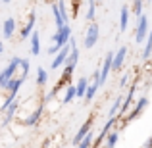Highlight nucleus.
<instances>
[{
  "mask_svg": "<svg viewBox=\"0 0 152 148\" xmlns=\"http://www.w3.org/2000/svg\"><path fill=\"white\" fill-rule=\"evenodd\" d=\"M135 89H137V87L133 85V87H131L129 90H127V98L123 100V106H121V112H119V115H118L119 119H121V115H123V114H125V112H127V110H129V108H131V100H133V93H135Z\"/></svg>",
  "mask_w": 152,
  "mask_h": 148,
  "instance_id": "4468645a",
  "label": "nucleus"
},
{
  "mask_svg": "<svg viewBox=\"0 0 152 148\" xmlns=\"http://www.w3.org/2000/svg\"><path fill=\"white\" fill-rule=\"evenodd\" d=\"M141 12H142V2H135L133 4V14L137 15V17H141V15H142Z\"/></svg>",
  "mask_w": 152,
  "mask_h": 148,
  "instance_id": "c85d7f7f",
  "label": "nucleus"
},
{
  "mask_svg": "<svg viewBox=\"0 0 152 148\" xmlns=\"http://www.w3.org/2000/svg\"><path fill=\"white\" fill-rule=\"evenodd\" d=\"M69 39H71V29H69V25H66V27H62V29L56 31L54 37H52V41H54V44H56V46L64 48V46L69 42Z\"/></svg>",
  "mask_w": 152,
  "mask_h": 148,
  "instance_id": "f257e3e1",
  "label": "nucleus"
},
{
  "mask_svg": "<svg viewBox=\"0 0 152 148\" xmlns=\"http://www.w3.org/2000/svg\"><path fill=\"white\" fill-rule=\"evenodd\" d=\"M52 14H54V19H56V25H58V29H62V27L67 25V15L66 12H64V4H52Z\"/></svg>",
  "mask_w": 152,
  "mask_h": 148,
  "instance_id": "39448f33",
  "label": "nucleus"
},
{
  "mask_svg": "<svg viewBox=\"0 0 152 148\" xmlns=\"http://www.w3.org/2000/svg\"><path fill=\"white\" fill-rule=\"evenodd\" d=\"M146 37H148V19H146L145 15H141V17H139V23H137V31H135V41H137V44L145 42Z\"/></svg>",
  "mask_w": 152,
  "mask_h": 148,
  "instance_id": "f03ea898",
  "label": "nucleus"
},
{
  "mask_svg": "<svg viewBox=\"0 0 152 148\" xmlns=\"http://www.w3.org/2000/svg\"><path fill=\"white\" fill-rule=\"evenodd\" d=\"M119 104H121V96H118V98H115L114 106L110 108V117H115V114H118V110H119Z\"/></svg>",
  "mask_w": 152,
  "mask_h": 148,
  "instance_id": "cd10ccee",
  "label": "nucleus"
},
{
  "mask_svg": "<svg viewBox=\"0 0 152 148\" xmlns=\"http://www.w3.org/2000/svg\"><path fill=\"white\" fill-rule=\"evenodd\" d=\"M118 139H119V135L115 133H108V142H106V148H114L115 146V142H118Z\"/></svg>",
  "mask_w": 152,
  "mask_h": 148,
  "instance_id": "a878e982",
  "label": "nucleus"
},
{
  "mask_svg": "<svg viewBox=\"0 0 152 148\" xmlns=\"http://www.w3.org/2000/svg\"><path fill=\"white\" fill-rule=\"evenodd\" d=\"M150 146H152V137L148 139V142H146V148H150Z\"/></svg>",
  "mask_w": 152,
  "mask_h": 148,
  "instance_id": "2f4dec72",
  "label": "nucleus"
},
{
  "mask_svg": "<svg viewBox=\"0 0 152 148\" xmlns=\"http://www.w3.org/2000/svg\"><path fill=\"white\" fill-rule=\"evenodd\" d=\"M19 66H21V75H19V79H23V81H25V77L29 75V67H31V63H29V60H23V58H21Z\"/></svg>",
  "mask_w": 152,
  "mask_h": 148,
  "instance_id": "5701e85b",
  "label": "nucleus"
},
{
  "mask_svg": "<svg viewBox=\"0 0 152 148\" xmlns=\"http://www.w3.org/2000/svg\"><path fill=\"white\" fill-rule=\"evenodd\" d=\"M69 44H71V50H69V54H67L66 67H67V69H75L77 60H79V48L75 46V41H73V39H69Z\"/></svg>",
  "mask_w": 152,
  "mask_h": 148,
  "instance_id": "423d86ee",
  "label": "nucleus"
},
{
  "mask_svg": "<svg viewBox=\"0 0 152 148\" xmlns=\"http://www.w3.org/2000/svg\"><path fill=\"white\" fill-rule=\"evenodd\" d=\"M73 98H75V87H73V85H69V87L66 89V96H64V104H69Z\"/></svg>",
  "mask_w": 152,
  "mask_h": 148,
  "instance_id": "b1692460",
  "label": "nucleus"
},
{
  "mask_svg": "<svg viewBox=\"0 0 152 148\" xmlns=\"http://www.w3.org/2000/svg\"><path fill=\"white\" fill-rule=\"evenodd\" d=\"M125 54H127V46H121L118 52L114 54V60H112V69H119L123 63V60H125Z\"/></svg>",
  "mask_w": 152,
  "mask_h": 148,
  "instance_id": "f8f14e48",
  "label": "nucleus"
},
{
  "mask_svg": "<svg viewBox=\"0 0 152 148\" xmlns=\"http://www.w3.org/2000/svg\"><path fill=\"white\" fill-rule=\"evenodd\" d=\"M46 81H48V73H46V69H45V67H39V69H37V83L42 87Z\"/></svg>",
  "mask_w": 152,
  "mask_h": 148,
  "instance_id": "4be33fe9",
  "label": "nucleus"
},
{
  "mask_svg": "<svg viewBox=\"0 0 152 148\" xmlns=\"http://www.w3.org/2000/svg\"><path fill=\"white\" fill-rule=\"evenodd\" d=\"M91 127H93V121H91V119H87V121L83 123L81 127H79V131H77V133H75V137H73V144H75V146H77L79 142H81L83 139H85L87 135L91 133Z\"/></svg>",
  "mask_w": 152,
  "mask_h": 148,
  "instance_id": "6e6552de",
  "label": "nucleus"
},
{
  "mask_svg": "<svg viewBox=\"0 0 152 148\" xmlns=\"http://www.w3.org/2000/svg\"><path fill=\"white\" fill-rule=\"evenodd\" d=\"M87 89H89V81H87L85 77H81V79H79V83L75 85V96H77V98H85Z\"/></svg>",
  "mask_w": 152,
  "mask_h": 148,
  "instance_id": "ddd939ff",
  "label": "nucleus"
},
{
  "mask_svg": "<svg viewBox=\"0 0 152 148\" xmlns=\"http://www.w3.org/2000/svg\"><path fill=\"white\" fill-rule=\"evenodd\" d=\"M19 62H21V58H14V60H12L10 63H8V67H6V69H4L2 73H0V87H2V85H4L6 81H10V79L14 77L15 69L19 67Z\"/></svg>",
  "mask_w": 152,
  "mask_h": 148,
  "instance_id": "7ed1b4c3",
  "label": "nucleus"
},
{
  "mask_svg": "<svg viewBox=\"0 0 152 148\" xmlns=\"http://www.w3.org/2000/svg\"><path fill=\"white\" fill-rule=\"evenodd\" d=\"M112 60H114V52H108L106 54V60H104L102 63V69H100V75H98V87L104 85L108 79V75H110V69H112Z\"/></svg>",
  "mask_w": 152,
  "mask_h": 148,
  "instance_id": "20e7f679",
  "label": "nucleus"
},
{
  "mask_svg": "<svg viewBox=\"0 0 152 148\" xmlns=\"http://www.w3.org/2000/svg\"><path fill=\"white\" fill-rule=\"evenodd\" d=\"M41 114H42V106H39L37 110H35L33 114H31V115H29V117H27L23 123H25V125H29V127H31V125H35V123L39 121V117H41Z\"/></svg>",
  "mask_w": 152,
  "mask_h": 148,
  "instance_id": "a211bd4d",
  "label": "nucleus"
},
{
  "mask_svg": "<svg viewBox=\"0 0 152 148\" xmlns=\"http://www.w3.org/2000/svg\"><path fill=\"white\" fill-rule=\"evenodd\" d=\"M15 110H18V100H14V104H12V106L6 110V121H4V125H6V123H10V119L14 117Z\"/></svg>",
  "mask_w": 152,
  "mask_h": 148,
  "instance_id": "393cba45",
  "label": "nucleus"
},
{
  "mask_svg": "<svg viewBox=\"0 0 152 148\" xmlns=\"http://www.w3.org/2000/svg\"><path fill=\"white\" fill-rule=\"evenodd\" d=\"M96 90H98V81H93V85H89V89H87V93H85V100H87V102H91V100L94 98Z\"/></svg>",
  "mask_w": 152,
  "mask_h": 148,
  "instance_id": "aec40b11",
  "label": "nucleus"
},
{
  "mask_svg": "<svg viewBox=\"0 0 152 148\" xmlns=\"http://www.w3.org/2000/svg\"><path fill=\"white\" fill-rule=\"evenodd\" d=\"M31 54H41V39H39L37 31H33V35H31Z\"/></svg>",
  "mask_w": 152,
  "mask_h": 148,
  "instance_id": "dca6fc26",
  "label": "nucleus"
},
{
  "mask_svg": "<svg viewBox=\"0 0 152 148\" xmlns=\"http://www.w3.org/2000/svg\"><path fill=\"white\" fill-rule=\"evenodd\" d=\"M127 81H129V75H125V77L121 79V87H125V85H127Z\"/></svg>",
  "mask_w": 152,
  "mask_h": 148,
  "instance_id": "7c9ffc66",
  "label": "nucleus"
},
{
  "mask_svg": "<svg viewBox=\"0 0 152 148\" xmlns=\"http://www.w3.org/2000/svg\"><path fill=\"white\" fill-rule=\"evenodd\" d=\"M146 104H148V98H146V96H142V98H139V102H137V104H135V108H133V112H131V114H129V115H127V119H125V121H133V119H135V117H137V115H139V114H141V112H142V110H145V108H146Z\"/></svg>",
  "mask_w": 152,
  "mask_h": 148,
  "instance_id": "9b49d317",
  "label": "nucleus"
},
{
  "mask_svg": "<svg viewBox=\"0 0 152 148\" xmlns=\"http://www.w3.org/2000/svg\"><path fill=\"white\" fill-rule=\"evenodd\" d=\"M69 50H71V44L67 42V44H66V46H64L62 50L58 52V56H56V58L52 60V63H50V66H52V67L56 69V67H60L62 63H66V60H67V54H69Z\"/></svg>",
  "mask_w": 152,
  "mask_h": 148,
  "instance_id": "1a4fd4ad",
  "label": "nucleus"
},
{
  "mask_svg": "<svg viewBox=\"0 0 152 148\" xmlns=\"http://www.w3.org/2000/svg\"><path fill=\"white\" fill-rule=\"evenodd\" d=\"M118 119H119V117H110V119H108V123H106V125L102 127V131H100V137H98L96 141H93V144H94V146H98V144H100V142L104 141V139L108 137V133H110V129H112V127L115 125V123H118Z\"/></svg>",
  "mask_w": 152,
  "mask_h": 148,
  "instance_id": "9d476101",
  "label": "nucleus"
},
{
  "mask_svg": "<svg viewBox=\"0 0 152 148\" xmlns=\"http://www.w3.org/2000/svg\"><path fill=\"white\" fill-rule=\"evenodd\" d=\"M127 21H129V10L121 8V17H119V29H121V33L127 29Z\"/></svg>",
  "mask_w": 152,
  "mask_h": 148,
  "instance_id": "6ab92c4d",
  "label": "nucleus"
},
{
  "mask_svg": "<svg viewBox=\"0 0 152 148\" xmlns=\"http://www.w3.org/2000/svg\"><path fill=\"white\" fill-rule=\"evenodd\" d=\"M152 54V31L148 33V37H146V44H145V52H142V58L148 60Z\"/></svg>",
  "mask_w": 152,
  "mask_h": 148,
  "instance_id": "412c9836",
  "label": "nucleus"
},
{
  "mask_svg": "<svg viewBox=\"0 0 152 148\" xmlns=\"http://www.w3.org/2000/svg\"><path fill=\"white\" fill-rule=\"evenodd\" d=\"M2 50H4V44H2V42H0V54H2Z\"/></svg>",
  "mask_w": 152,
  "mask_h": 148,
  "instance_id": "473e14b6",
  "label": "nucleus"
},
{
  "mask_svg": "<svg viewBox=\"0 0 152 148\" xmlns=\"http://www.w3.org/2000/svg\"><path fill=\"white\" fill-rule=\"evenodd\" d=\"M14 29H15V19L8 17L6 21H4V37H12V35H14Z\"/></svg>",
  "mask_w": 152,
  "mask_h": 148,
  "instance_id": "f3484780",
  "label": "nucleus"
},
{
  "mask_svg": "<svg viewBox=\"0 0 152 148\" xmlns=\"http://www.w3.org/2000/svg\"><path fill=\"white\" fill-rule=\"evenodd\" d=\"M91 144H93V133H89L85 139H83L81 142L77 144V148H91Z\"/></svg>",
  "mask_w": 152,
  "mask_h": 148,
  "instance_id": "bb28decb",
  "label": "nucleus"
},
{
  "mask_svg": "<svg viewBox=\"0 0 152 148\" xmlns=\"http://www.w3.org/2000/svg\"><path fill=\"white\" fill-rule=\"evenodd\" d=\"M94 8H96V4L91 2V6H89V14H87V19H89V21H93V19H94Z\"/></svg>",
  "mask_w": 152,
  "mask_h": 148,
  "instance_id": "c756f323",
  "label": "nucleus"
},
{
  "mask_svg": "<svg viewBox=\"0 0 152 148\" xmlns=\"http://www.w3.org/2000/svg\"><path fill=\"white\" fill-rule=\"evenodd\" d=\"M98 41V25L96 23H91L89 31H87V37H85V46L87 48H93Z\"/></svg>",
  "mask_w": 152,
  "mask_h": 148,
  "instance_id": "0eeeda50",
  "label": "nucleus"
},
{
  "mask_svg": "<svg viewBox=\"0 0 152 148\" xmlns=\"http://www.w3.org/2000/svg\"><path fill=\"white\" fill-rule=\"evenodd\" d=\"M35 19H37V15H35V12H31L29 15V21H27L25 29L21 31V39H27L29 35H33V27H35Z\"/></svg>",
  "mask_w": 152,
  "mask_h": 148,
  "instance_id": "2eb2a0df",
  "label": "nucleus"
}]
</instances>
